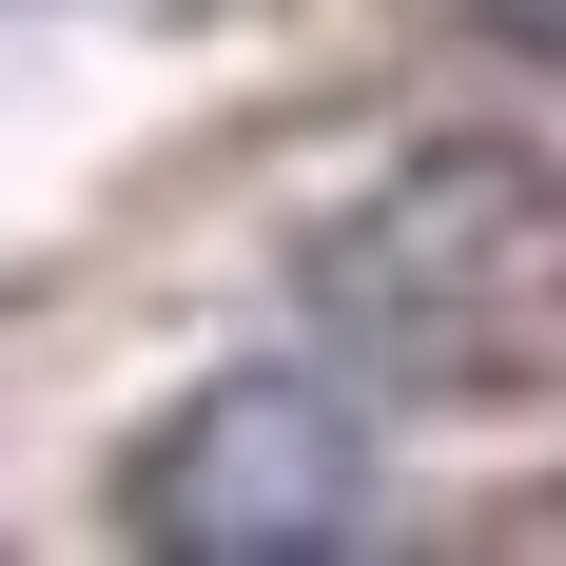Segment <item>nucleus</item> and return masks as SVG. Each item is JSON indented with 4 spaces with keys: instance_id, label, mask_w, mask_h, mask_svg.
I'll return each mask as SVG.
<instances>
[{
    "instance_id": "1",
    "label": "nucleus",
    "mask_w": 566,
    "mask_h": 566,
    "mask_svg": "<svg viewBox=\"0 0 566 566\" xmlns=\"http://www.w3.org/2000/svg\"><path fill=\"white\" fill-rule=\"evenodd\" d=\"M293 313L410 391H527L566 371V157L547 137H430L371 196L293 234Z\"/></svg>"
},
{
    "instance_id": "2",
    "label": "nucleus",
    "mask_w": 566,
    "mask_h": 566,
    "mask_svg": "<svg viewBox=\"0 0 566 566\" xmlns=\"http://www.w3.org/2000/svg\"><path fill=\"white\" fill-rule=\"evenodd\" d=\"M117 547L157 566H333L371 547V410L333 371H216L117 450Z\"/></svg>"
},
{
    "instance_id": "3",
    "label": "nucleus",
    "mask_w": 566,
    "mask_h": 566,
    "mask_svg": "<svg viewBox=\"0 0 566 566\" xmlns=\"http://www.w3.org/2000/svg\"><path fill=\"white\" fill-rule=\"evenodd\" d=\"M469 547H509V566H547V547H566V489H509V509L469 527Z\"/></svg>"
},
{
    "instance_id": "4",
    "label": "nucleus",
    "mask_w": 566,
    "mask_h": 566,
    "mask_svg": "<svg viewBox=\"0 0 566 566\" xmlns=\"http://www.w3.org/2000/svg\"><path fill=\"white\" fill-rule=\"evenodd\" d=\"M469 20H489L509 59H566V0H469Z\"/></svg>"
}]
</instances>
